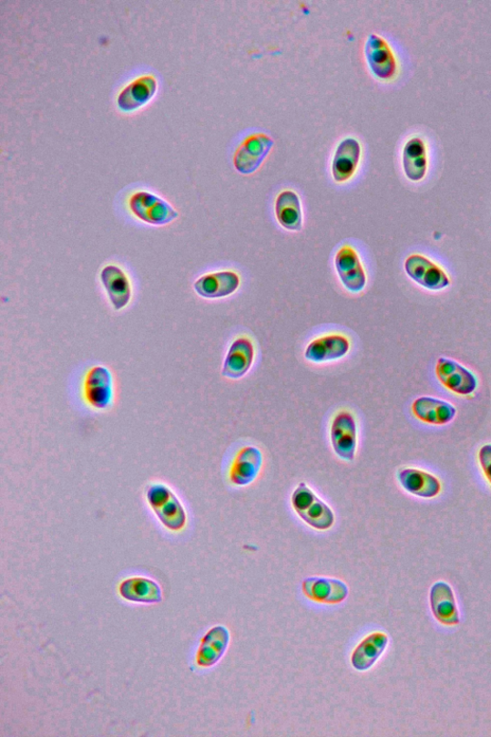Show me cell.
<instances>
[{
	"mask_svg": "<svg viewBox=\"0 0 491 737\" xmlns=\"http://www.w3.org/2000/svg\"><path fill=\"white\" fill-rule=\"evenodd\" d=\"M361 156V146L355 139H345L337 147L332 161V175L336 182L351 179L356 171Z\"/></svg>",
	"mask_w": 491,
	"mask_h": 737,
	"instance_id": "cell-23",
	"label": "cell"
},
{
	"mask_svg": "<svg viewBox=\"0 0 491 737\" xmlns=\"http://www.w3.org/2000/svg\"><path fill=\"white\" fill-rule=\"evenodd\" d=\"M254 360V347L247 337H240L232 342L224 361L222 375L230 379L243 378Z\"/></svg>",
	"mask_w": 491,
	"mask_h": 737,
	"instance_id": "cell-18",
	"label": "cell"
},
{
	"mask_svg": "<svg viewBox=\"0 0 491 737\" xmlns=\"http://www.w3.org/2000/svg\"><path fill=\"white\" fill-rule=\"evenodd\" d=\"M299 517L316 530H329L335 523L332 509L323 503L306 483H301L291 496Z\"/></svg>",
	"mask_w": 491,
	"mask_h": 737,
	"instance_id": "cell-2",
	"label": "cell"
},
{
	"mask_svg": "<svg viewBox=\"0 0 491 737\" xmlns=\"http://www.w3.org/2000/svg\"><path fill=\"white\" fill-rule=\"evenodd\" d=\"M119 594L124 599L132 602L159 603L162 600L160 586L148 578L125 580L119 586Z\"/></svg>",
	"mask_w": 491,
	"mask_h": 737,
	"instance_id": "cell-24",
	"label": "cell"
},
{
	"mask_svg": "<svg viewBox=\"0 0 491 737\" xmlns=\"http://www.w3.org/2000/svg\"><path fill=\"white\" fill-rule=\"evenodd\" d=\"M335 266L339 278L345 288L359 293L367 285V275L361 264L357 252L344 245L336 254Z\"/></svg>",
	"mask_w": 491,
	"mask_h": 737,
	"instance_id": "cell-9",
	"label": "cell"
},
{
	"mask_svg": "<svg viewBox=\"0 0 491 737\" xmlns=\"http://www.w3.org/2000/svg\"><path fill=\"white\" fill-rule=\"evenodd\" d=\"M435 375L450 391L467 396L477 389V379L456 361L441 358L435 366Z\"/></svg>",
	"mask_w": 491,
	"mask_h": 737,
	"instance_id": "cell-8",
	"label": "cell"
},
{
	"mask_svg": "<svg viewBox=\"0 0 491 737\" xmlns=\"http://www.w3.org/2000/svg\"><path fill=\"white\" fill-rule=\"evenodd\" d=\"M429 602L435 619L445 626L460 624L456 597L451 586L444 581L435 582L430 588Z\"/></svg>",
	"mask_w": 491,
	"mask_h": 737,
	"instance_id": "cell-10",
	"label": "cell"
},
{
	"mask_svg": "<svg viewBox=\"0 0 491 737\" xmlns=\"http://www.w3.org/2000/svg\"><path fill=\"white\" fill-rule=\"evenodd\" d=\"M365 54L370 68L375 77L388 80L394 77L396 60L387 42L381 36L371 34L365 47Z\"/></svg>",
	"mask_w": 491,
	"mask_h": 737,
	"instance_id": "cell-14",
	"label": "cell"
},
{
	"mask_svg": "<svg viewBox=\"0 0 491 737\" xmlns=\"http://www.w3.org/2000/svg\"><path fill=\"white\" fill-rule=\"evenodd\" d=\"M274 140L269 136L260 133L247 138L236 151L234 167L242 174L256 172L269 154Z\"/></svg>",
	"mask_w": 491,
	"mask_h": 737,
	"instance_id": "cell-7",
	"label": "cell"
},
{
	"mask_svg": "<svg viewBox=\"0 0 491 737\" xmlns=\"http://www.w3.org/2000/svg\"><path fill=\"white\" fill-rule=\"evenodd\" d=\"M130 213L141 223L152 226H166L178 218V212L169 202L148 191H138L128 199Z\"/></svg>",
	"mask_w": 491,
	"mask_h": 737,
	"instance_id": "cell-3",
	"label": "cell"
},
{
	"mask_svg": "<svg viewBox=\"0 0 491 737\" xmlns=\"http://www.w3.org/2000/svg\"><path fill=\"white\" fill-rule=\"evenodd\" d=\"M147 502L160 524L170 531L183 529L188 514L173 490L163 483H153L147 490Z\"/></svg>",
	"mask_w": 491,
	"mask_h": 737,
	"instance_id": "cell-1",
	"label": "cell"
},
{
	"mask_svg": "<svg viewBox=\"0 0 491 737\" xmlns=\"http://www.w3.org/2000/svg\"><path fill=\"white\" fill-rule=\"evenodd\" d=\"M479 463L481 468L491 485V445H486L479 451Z\"/></svg>",
	"mask_w": 491,
	"mask_h": 737,
	"instance_id": "cell-27",
	"label": "cell"
},
{
	"mask_svg": "<svg viewBox=\"0 0 491 737\" xmlns=\"http://www.w3.org/2000/svg\"><path fill=\"white\" fill-rule=\"evenodd\" d=\"M305 597L322 604H339L349 596V587L343 581L332 578L311 577L302 583Z\"/></svg>",
	"mask_w": 491,
	"mask_h": 737,
	"instance_id": "cell-16",
	"label": "cell"
},
{
	"mask_svg": "<svg viewBox=\"0 0 491 737\" xmlns=\"http://www.w3.org/2000/svg\"><path fill=\"white\" fill-rule=\"evenodd\" d=\"M405 271L413 281L430 290H441L450 285L444 270L421 254L408 257Z\"/></svg>",
	"mask_w": 491,
	"mask_h": 737,
	"instance_id": "cell-11",
	"label": "cell"
},
{
	"mask_svg": "<svg viewBox=\"0 0 491 737\" xmlns=\"http://www.w3.org/2000/svg\"><path fill=\"white\" fill-rule=\"evenodd\" d=\"M397 478L406 492L423 499H432L442 490L438 478L421 470L411 468L400 470Z\"/></svg>",
	"mask_w": 491,
	"mask_h": 737,
	"instance_id": "cell-21",
	"label": "cell"
},
{
	"mask_svg": "<svg viewBox=\"0 0 491 737\" xmlns=\"http://www.w3.org/2000/svg\"><path fill=\"white\" fill-rule=\"evenodd\" d=\"M276 215L279 223L289 231H301L302 213L299 195L292 191H285L276 200Z\"/></svg>",
	"mask_w": 491,
	"mask_h": 737,
	"instance_id": "cell-25",
	"label": "cell"
},
{
	"mask_svg": "<svg viewBox=\"0 0 491 737\" xmlns=\"http://www.w3.org/2000/svg\"><path fill=\"white\" fill-rule=\"evenodd\" d=\"M240 285V275L232 271H222L202 275L194 283V290L206 299L230 296Z\"/></svg>",
	"mask_w": 491,
	"mask_h": 737,
	"instance_id": "cell-15",
	"label": "cell"
},
{
	"mask_svg": "<svg viewBox=\"0 0 491 737\" xmlns=\"http://www.w3.org/2000/svg\"><path fill=\"white\" fill-rule=\"evenodd\" d=\"M100 281L115 310L119 311L132 299V285L128 275L117 265H107L100 273Z\"/></svg>",
	"mask_w": 491,
	"mask_h": 737,
	"instance_id": "cell-13",
	"label": "cell"
},
{
	"mask_svg": "<svg viewBox=\"0 0 491 737\" xmlns=\"http://www.w3.org/2000/svg\"><path fill=\"white\" fill-rule=\"evenodd\" d=\"M263 466L261 451L253 446H246L236 454L230 470V481L235 486L244 487L258 478Z\"/></svg>",
	"mask_w": 491,
	"mask_h": 737,
	"instance_id": "cell-12",
	"label": "cell"
},
{
	"mask_svg": "<svg viewBox=\"0 0 491 737\" xmlns=\"http://www.w3.org/2000/svg\"><path fill=\"white\" fill-rule=\"evenodd\" d=\"M412 410L417 419L435 426L446 425L457 414V410L451 403L431 397L415 400Z\"/></svg>",
	"mask_w": 491,
	"mask_h": 737,
	"instance_id": "cell-20",
	"label": "cell"
},
{
	"mask_svg": "<svg viewBox=\"0 0 491 737\" xmlns=\"http://www.w3.org/2000/svg\"><path fill=\"white\" fill-rule=\"evenodd\" d=\"M230 635L224 626H215L203 638L197 652V665L210 668L221 659L228 649Z\"/></svg>",
	"mask_w": 491,
	"mask_h": 737,
	"instance_id": "cell-19",
	"label": "cell"
},
{
	"mask_svg": "<svg viewBox=\"0 0 491 737\" xmlns=\"http://www.w3.org/2000/svg\"><path fill=\"white\" fill-rule=\"evenodd\" d=\"M349 339L340 335H330L315 339L305 349L304 358L314 363L330 362L343 358L350 352Z\"/></svg>",
	"mask_w": 491,
	"mask_h": 737,
	"instance_id": "cell-17",
	"label": "cell"
},
{
	"mask_svg": "<svg viewBox=\"0 0 491 737\" xmlns=\"http://www.w3.org/2000/svg\"><path fill=\"white\" fill-rule=\"evenodd\" d=\"M389 644V637L384 632H374L363 638L352 655V665L359 671H366L384 653Z\"/></svg>",
	"mask_w": 491,
	"mask_h": 737,
	"instance_id": "cell-22",
	"label": "cell"
},
{
	"mask_svg": "<svg viewBox=\"0 0 491 737\" xmlns=\"http://www.w3.org/2000/svg\"><path fill=\"white\" fill-rule=\"evenodd\" d=\"M83 397L90 409L106 411L115 402V379L110 368L97 365L90 368L83 383Z\"/></svg>",
	"mask_w": 491,
	"mask_h": 737,
	"instance_id": "cell-4",
	"label": "cell"
},
{
	"mask_svg": "<svg viewBox=\"0 0 491 737\" xmlns=\"http://www.w3.org/2000/svg\"><path fill=\"white\" fill-rule=\"evenodd\" d=\"M357 425L349 411H341L334 417L331 428V441L336 455L348 462L354 460L357 441Z\"/></svg>",
	"mask_w": 491,
	"mask_h": 737,
	"instance_id": "cell-6",
	"label": "cell"
},
{
	"mask_svg": "<svg viewBox=\"0 0 491 737\" xmlns=\"http://www.w3.org/2000/svg\"><path fill=\"white\" fill-rule=\"evenodd\" d=\"M427 151L425 141L421 138H413L407 141L404 150V168L411 181H421L427 171Z\"/></svg>",
	"mask_w": 491,
	"mask_h": 737,
	"instance_id": "cell-26",
	"label": "cell"
},
{
	"mask_svg": "<svg viewBox=\"0 0 491 737\" xmlns=\"http://www.w3.org/2000/svg\"><path fill=\"white\" fill-rule=\"evenodd\" d=\"M158 88V78L153 73H143L121 88L117 98L118 107L122 112H134L148 104L157 94Z\"/></svg>",
	"mask_w": 491,
	"mask_h": 737,
	"instance_id": "cell-5",
	"label": "cell"
}]
</instances>
